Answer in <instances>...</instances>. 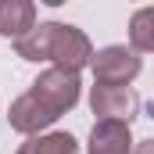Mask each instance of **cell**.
<instances>
[{
  "instance_id": "1",
  "label": "cell",
  "mask_w": 154,
  "mask_h": 154,
  "mask_svg": "<svg viewBox=\"0 0 154 154\" xmlns=\"http://www.w3.org/2000/svg\"><path fill=\"white\" fill-rule=\"evenodd\" d=\"M79 72H68V68H47L43 75L11 104V129L14 133H25V136H36L39 129L54 125L65 111H72L79 104Z\"/></svg>"
},
{
  "instance_id": "2",
  "label": "cell",
  "mask_w": 154,
  "mask_h": 154,
  "mask_svg": "<svg viewBox=\"0 0 154 154\" xmlns=\"http://www.w3.org/2000/svg\"><path fill=\"white\" fill-rule=\"evenodd\" d=\"M14 50L25 61H54V68H68V72H79L82 65L93 61L90 36L75 25H65V22L36 25L29 36L14 39Z\"/></svg>"
},
{
  "instance_id": "3",
  "label": "cell",
  "mask_w": 154,
  "mask_h": 154,
  "mask_svg": "<svg viewBox=\"0 0 154 154\" xmlns=\"http://www.w3.org/2000/svg\"><path fill=\"white\" fill-rule=\"evenodd\" d=\"M90 108L93 115H100V122H133L140 97L133 86H115V82H93L90 90Z\"/></svg>"
},
{
  "instance_id": "4",
  "label": "cell",
  "mask_w": 154,
  "mask_h": 154,
  "mask_svg": "<svg viewBox=\"0 0 154 154\" xmlns=\"http://www.w3.org/2000/svg\"><path fill=\"white\" fill-rule=\"evenodd\" d=\"M90 68H93L97 82H115V86H125L129 79L140 75V68H143V65H140L136 50H125V47H104V50H97V54H93Z\"/></svg>"
},
{
  "instance_id": "5",
  "label": "cell",
  "mask_w": 154,
  "mask_h": 154,
  "mask_svg": "<svg viewBox=\"0 0 154 154\" xmlns=\"http://www.w3.org/2000/svg\"><path fill=\"white\" fill-rule=\"evenodd\" d=\"M129 151H133L129 122H93L90 154H129Z\"/></svg>"
},
{
  "instance_id": "6",
  "label": "cell",
  "mask_w": 154,
  "mask_h": 154,
  "mask_svg": "<svg viewBox=\"0 0 154 154\" xmlns=\"http://www.w3.org/2000/svg\"><path fill=\"white\" fill-rule=\"evenodd\" d=\"M36 29V4L29 0H0V36L22 39Z\"/></svg>"
},
{
  "instance_id": "7",
  "label": "cell",
  "mask_w": 154,
  "mask_h": 154,
  "mask_svg": "<svg viewBox=\"0 0 154 154\" xmlns=\"http://www.w3.org/2000/svg\"><path fill=\"white\" fill-rule=\"evenodd\" d=\"M18 154H79V143L72 133H43V136H29Z\"/></svg>"
},
{
  "instance_id": "8",
  "label": "cell",
  "mask_w": 154,
  "mask_h": 154,
  "mask_svg": "<svg viewBox=\"0 0 154 154\" xmlns=\"http://www.w3.org/2000/svg\"><path fill=\"white\" fill-rule=\"evenodd\" d=\"M129 43L140 54H154V7H140L129 18Z\"/></svg>"
},
{
  "instance_id": "9",
  "label": "cell",
  "mask_w": 154,
  "mask_h": 154,
  "mask_svg": "<svg viewBox=\"0 0 154 154\" xmlns=\"http://www.w3.org/2000/svg\"><path fill=\"white\" fill-rule=\"evenodd\" d=\"M133 154H154V136H151V140H140Z\"/></svg>"
},
{
  "instance_id": "10",
  "label": "cell",
  "mask_w": 154,
  "mask_h": 154,
  "mask_svg": "<svg viewBox=\"0 0 154 154\" xmlns=\"http://www.w3.org/2000/svg\"><path fill=\"white\" fill-rule=\"evenodd\" d=\"M147 111H151V115H154V100H151V108H147Z\"/></svg>"
}]
</instances>
